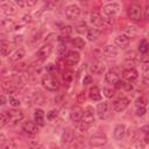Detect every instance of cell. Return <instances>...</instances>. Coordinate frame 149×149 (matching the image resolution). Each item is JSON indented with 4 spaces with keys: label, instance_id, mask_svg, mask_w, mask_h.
Instances as JSON below:
<instances>
[{
    "label": "cell",
    "instance_id": "obj_1",
    "mask_svg": "<svg viewBox=\"0 0 149 149\" xmlns=\"http://www.w3.org/2000/svg\"><path fill=\"white\" fill-rule=\"evenodd\" d=\"M93 123H94V109L91 106H87L85 108V111H84L83 119L80 120L79 129L81 132H86Z\"/></svg>",
    "mask_w": 149,
    "mask_h": 149
},
{
    "label": "cell",
    "instance_id": "obj_2",
    "mask_svg": "<svg viewBox=\"0 0 149 149\" xmlns=\"http://www.w3.org/2000/svg\"><path fill=\"white\" fill-rule=\"evenodd\" d=\"M42 84H43V86L47 90H49V91H56L58 88V86H59V80L55 76L48 74V76H44L43 77Z\"/></svg>",
    "mask_w": 149,
    "mask_h": 149
},
{
    "label": "cell",
    "instance_id": "obj_3",
    "mask_svg": "<svg viewBox=\"0 0 149 149\" xmlns=\"http://www.w3.org/2000/svg\"><path fill=\"white\" fill-rule=\"evenodd\" d=\"M8 123L10 126L16 125L19 121H21L23 119V113L22 111H16V109H9V111H5Z\"/></svg>",
    "mask_w": 149,
    "mask_h": 149
},
{
    "label": "cell",
    "instance_id": "obj_4",
    "mask_svg": "<svg viewBox=\"0 0 149 149\" xmlns=\"http://www.w3.org/2000/svg\"><path fill=\"white\" fill-rule=\"evenodd\" d=\"M88 142H90V146L98 148V147H102L107 143V137L102 133H97V134H94L90 137Z\"/></svg>",
    "mask_w": 149,
    "mask_h": 149
},
{
    "label": "cell",
    "instance_id": "obj_5",
    "mask_svg": "<svg viewBox=\"0 0 149 149\" xmlns=\"http://www.w3.org/2000/svg\"><path fill=\"white\" fill-rule=\"evenodd\" d=\"M51 51H52V45H51L50 43H47V44L42 45V47L36 51L35 56H36L37 59H40V61H44V59H47V58L50 56Z\"/></svg>",
    "mask_w": 149,
    "mask_h": 149
},
{
    "label": "cell",
    "instance_id": "obj_6",
    "mask_svg": "<svg viewBox=\"0 0 149 149\" xmlns=\"http://www.w3.org/2000/svg\"><path fill=\"white\" fill-rule=\"evenodd\" d=\"M141 15H142V8L140 5L137 3H134L129 8H128V16L130 20L133 21H139L141 19Z\"/></svg>",
    "mask_w": 149,
    "mask_h": 149
},
{
    "label": "cell",
    "instance_id": "obj_7",
    "mask_svg": "<svg viewBox=\"0 0 149 149\" xmlns=\"http://www.w3.org/2000/svg\"><path fill=\"white\" fill-rule=\"evenodd\" d=\"M79 59H80L79 52L72 50V51H69V52L66 54V56H65V58H64V62H65L66 65L73 66V65H77V64H78Z\"/></svg>",
    "mask_w": 149,
    "mask_h": 149
},
{
    "label": "cell",
    "instance_id": "obj_8",
    "mask_svg": "<svg viewBox=\"0 0 149 149\" xmlns=\"http://www.w3.org/2000/svg\"><path fill=\"white\" fill-rule=\"evenodd\" d=\"M80 15V8L77 5H70L65 8V16L68 20H76Z\"/></svg>",
    "mask_w": 149,
    "mask_h": 149
},
{
    "label": "cell",
    "instance_id": "obj_9",
    "mask_svg": "<svg viewBox=\"0 0 149 149\" xmlns=\"http://www.w3.org/2000/svg\"><path fill=\"white\" fill-rule=\"evenodd\" d=\"M119 10H120V5L116 2H112L102 7V13L107 16H114L115 14L119 13Z\"/></svg>",
    "mask_w": 149,
    "mask_h": 149
},
{
    "label": "cell",
    "instance_id": "obj_10",
    "mask_svg": "<svg viewBox=\"0 0 149 149\" xmlns=\"http://www.w3.org/2000/svg\"><path fill=\"white\" fill-rule=\"evenodd\" d=\"M128 105H129V99L123 97V98H119V99H116V100L114 101L113 108H114L115 112L121 113V112H123V111L128 107Z\"/></svg>",
    "mask_w": 149,
    "mask_h": 149
},
{
    "label": "cell",
    "instance_id": "obj_11",
    "mask_svg": "<svg viewBox=\"0 0 149 149\" xmlns=\"http://www.w3.org/2000/svg\"><path fill=\"white\" fill-rule=\"evenodd\" d=\"M83 115H84V111L79 106H74L70 111V119L73 122H79L83 119Z\"/></svg>",
    "mask_w": 149,
    "mask_h": 149
},
{
    "label": "cell",
    "instance_id": "obj_12",
    "mask_svg": "<svg viewBox=\"0 0 149 149\" xmlns=\"http://www.w3.org/2000/svg\"><path fill=\"white\" fill-rule=\"evenodd\" d=\"M114 43L118 48L120 49H126L128 45H129V37L125 34H121V35H118L114 40Z\"/></svg>",
    "mask_w": 149,
    "mask_h": 149
},
{
    "label": "cell",
    "instance_id": "obj_13",
    "mask_svg": "<svg viewBox=\"0 0 149 149\" xmlns=\"http://www.w3.org/2000/svg\"><path fill=\"white\" fill-rule=\"evenodd\" d=\"M125 135H126V127H125V125H122V123L116 125L114 127V130H113V137H114V140L120 141V140H122L125 137Z\"/></svg>",
    "mask_w": 149,
    "mask_h": 149
},
{
    "label": "cell",
    "instance_id": "obj_14",
    "mask_svg": "<svg viewBox=\"0 0 149 149\" xmlns=\"http://www.w3.org/2000/svg\"><path fill=\"white\" fill-rule=\"evenodd\" d=\"M122 76H123V78H125L126 80H128V81H134L135 79H137L139 73H137V71H136L135 69L129 68V69H125V70L122 71Z\"/></svg>",
    "mask_w": 149,
    "mask_h": 149
},
{
    "label": "cell",
    "instance_id": "obj_15",
    "mask_svg": "<svg viewBox=\"0 0 149 149\" xmlns=\"http://www.w3.org/2000/svg\"><path fill=\"white\" fill-rule=\"evenodd\" d=\"M22 129L29 134V135H35L37 132H38V128H37V123L36 122H31V121H27L23 123L22 126Z\"/></svg>",
    "mask_w": 149,
    "mask_h": 149
},
{
    "label": "cell",
    "instance_id": "obj_16",
    "mask_svg": "<svg viewBox=\"0 0 149 149\" xmlns=\"http://www.w3.org/2000/svg\"><path fill=\"white\" fill-rule=\"evenodd\" d=\"M90 71H91L92 73H94V74L100 76V74H102L104 71H105V65H104V63H101V62H99V61H95V62H93L92 65L90 66Z\"/></svg>",
    "mask_w": 149,
    "mask_h": 149
},
{
    "label": "cell",
    "instance_id": "obj_17",
    "mask_svg": "<svg viewBox=\"0 0 149 149\" xmlns=\"http://www.w3.org/2000/svg\"><path fill=\"white\" fill-rule=\"evenodd\" d=\"M73 139H74L73 132H72L70 128L64 129V132L62 133V137H61L62 143H63V144H70V143L73 141Z\"/></svg>",
    "mask_w": 149,
    "mask_h": 149
},
{
    "label": "cell",
    "instance_id": "obj_18",
    "mask_svg": "<svg viewBox=\"0 0 149 149\" xmlns=\"http://www.w3.org/2000/svg\"><path fill=\"white\" fill-rule=\"evenodd\" d=\"M97 114L100 119H105L108 114V104L102 101V102H99L98 106H97Z\"/></svg>",
    "mask_w": 149,
    "mask_h": 149
},
{
    "label": "cell",
    "instance_id": "obj_19",
    "mask_svg": "<svg viewBox=\"0 0 149 149\" xmlns=\"http://www.w3.org/2000/svg\"><path fill=\"white\" fill-rule=\"evenodd\" d=\"M44 120H45L44 112H43L41 108H36V109H35V113H34V121L37 123V126L43 127L44 123H45Z\"/></svg>",
    "mask_w": 149,
    "mask_h": 149
},
{
    "label": "cell",
    "instance_id": "obj_20",
    "mask_svg": "<svg viewBox=\"0 0 149 149\" xmlns=\"http://www.w3.org/2000/svg\"><path fill=\"white\" fill-rule=\"evenodd\" d=\"M90 19H91L92 24L95 26V27H100V26L104 24V19L101 17V15H100L99 12H92Z\"/></svg>",
    "mask_w": 149,
    "mask_h": 149
},
{
    "label": "cell",
    "instance_id": "obj_21",
    "mask_svg": "<svg viewBox=\"0 0 149 149\" xmlns=\"http://www.w3.org/2000/svg\"><path fill=\"white\" fill-rule=\"evenodd\" d=\"M88 97L92 101H100L101 100V93L98 86H93L88 91Z\"/></svg>",
    "mask_w": 149,
    "mask_h": 149
},
{
    "label": "cell",
    "instance_id": "obj_22",
    "mask_svg": "<svg viewBox=\"0 0 149 149\" xmlns=\"http://www.w3.org/2000/svg\"><path fill=\"white\" fill-rule=\"evenodd\" d=\"M1 9L6 15H14L16 14V8L12 2H3L1 5Z\"/></svg>",
    "mask_w": 149,
    "mask_h": 149
},
{
    "label": "cell",
    "instance_id": "obj_23",
    "mask_svg": "<svg viewBox=\"0 0 149 149\" xmlns=\"http://www.w3.org/2000/svg\"><path fill=\"white\" fill-rule=\"evenodd\" d=\"M102 54L106 57H115L118 55V49H116V47H114L112 44H108L102 49Z\"/></svg>",
    "mask_w": 149,
    "mask_h": 149
},
{
    "label": "cell",
    "instance_id": "obj_24",
    "mask_svg": "<svg viewBox=\"0 0 149 149\" xmlns=\"http://www.w3.org/2000/svg\"><path fill=\"white\" fill-rule=\"evenodd\" d=\"M99 36H100V30L97 29V28H90L86 31V37L90 42H93V41L98 40Z\"/></svg>",
    "mask_w": 149,
    "mask_h": 149
},
{
    "label": "cell",
    "instance_id": "obj_25",
    "mask_svg": "<svg viewBox=\"0 0 149 149\" xmlns=\"http://www.w3.org/2000/svg\"><path fill=\"white\" fill-rule=\"evenodd\" d=\"M105 79H106V81L109 83V84H115V83L119 80V74H118L116 72L109 70V71L106 72V74H105Z\"/></svg>",
    "mask_w": 149,
    "mask_h": 149
},
{
    "label": "cell",
    "instance_id": "obj_26",
    "mask_svg": "<svg viewBox=\"0 0 149 149\" xmlns=\"http://www.w3.org/2000/svg\"><path fill=\"white\" fill-rule=\"evenodd\" d=\"M2 90L7 93H13L16 90V85L14 84L13 80H5L2 83Z\"/></svg>",
    "mask_w": 149,
    "mask_h": 149
},
{
    "label": "cell",
    "instance_id": "obj_27",
    "mask_svg": "<svg viewBox=\"0 0 149 149\" xmlns=\"http://www.w3.org/2000/svg\"><path fill=\"white\" fill-rule=\"evenodd\" d=\"M26 56V51L23 49H17L13 52V55L10 56V61L12 62H20L23 57Z\"/></svg>",
    "mask_w": 149,
    "mask_h": 149
},
{
    "label": "cell",
    "instance_id": "obj_28",
    "mask_svg": "<svg viewBox=\"0 0 149 149\" xmlns=\"http://www.w3.org/2000/svg\"><path fill=\"white\" fill-rule=\"evenodd\" d=\"M0 51H1V55H2L3 57H6V56L10 52V45H9V43L6 42L5 40H2L1 43H0Z\"/></svg>",
    "mask_w": 149,
    "mask_h": 149
},
{
    "label": "cell",
    "instance_id": "obj_29",
    "mask_svg": "<svg viewBox=\"0 0 149 149\" xmlns=\"http://www.w3.org/2000/svg\"><path fill=\"white\" fill-rule=\"evenodd\" d=\"M72 45L78 50H83L85 48V41L81 37H74L72 40Z\"/></svg>",
    "mask_w": 149,
    "mask_h": 149
},
{
    "label": "cell",
    "instance_id": "obj_30",
    "mask_svg": "<svg viewBox=\"0 0 149 149\" xmlns=\"http://www.w3.org/2000/svg\"><path fill=\"white\" fill-rule=\"evenodd\" d=\"M139 51L141 54H148L149 52V42L147 40H142L139 44Z\"/></svg>",
    "mask_w": 149,
    "mask_h": 149
},
{
    "label": "cell",
    "instance_id": "obj_31",
    "mask_svg": "<svg viewBox=\"0 0 149 149\" xmlns=\"http://www.w3.org/2000/svg\"><path fill=\"white\" fill-rule=\"evenodd\" d=\"M12 80L14 81V84L16 85V87H17V86H22V85L26 83V79L23 78L22 74H15V76L13 77Z\"/></svg>",
    "mask_w": 149,
    "mask_h": 149
},
{
    "label": "cell",
    "instance_id": "obj_32",
    "mask_svg": "<svg viewBox=\"0 0 149 149\" xmlns=\"http://www.w3.org/2000/svg\"><path fill=\"white\" fill-rule=\"evenodd\" d=\"M13 26H14V22L12 20H9V19H2V21H1V28H3V29H10Z\"/></svg>",
    "mask_w": 149,
    "mask_h": 149
},
{
    "label": "cell",
    "instance_id": "obj_33",
    "mask_svg": "<svg viewBox=\"0 0 149 149\" xmlns=\"http://www.w3.org/2000/svg\"><path fill=\"white\" fill-rule=\"evenodd\" d=\"M86 28H87V27H86V23H85V22H79V23L76 26V31L79 33V34H84L85 31H87Z\"/></svg>",
    "mask_w": 149,
    "mask_h": 149
},
{
    "label": "cell",
    "instance_id": "obj_34",
    "mask_svg": "<svg viewBox=\"0 0 149 149\" xmlns=\"http://www.w3.org/2000/svg\"><path fill=\"white\" fill-rule=\"evenodd\" d=\"M8 102H9V105L13 106V107H19L20 104H21L20 100H19L17 98L13 97V95H9V97H8Z\"/></svg>",
    "mask_w": 149,
    "mask_h": 149
},
{
    "label": "cell",
    "instance_id": "obj_35",
    "mask_svg": "<svg viewBox=\"0 0 149 149\" xmlns=\"http://www.w3.org/2000/svg\"><path fill=\"white\" fill-rule=\"evenodd\" d=\"M148 104V99L146 97H139L136 100H135V105L136 107L137 106H146Z\"/></svg>",
    "mask_w": 149,
    "mask_h": 149
},
{
    "label": "cell",
    "instance_id": "obj_36",
    "mask_svg": "<svg viewBox=\"0 0 149 149\" xmlns=\"http://www.w3.org/2000/svg\"><path fill=\"white\" fill-rule=\"evenodd\" d=\"M57 115H58V111L57 109H51V111H49L47 113V119L52 121V120H55L57 118Z\"/></svg>",
    "mask_w": 149,
    "mask_h": 149
},
{
    "label": "cell",
    "instance_id": "obj_37",
    "mask_svg": "<svg viewBox=\"0 0 149 149\" xmlns=\"http://www.w3.org/2000/svg\"><path fill=\"white\" fill-rule=\"evenodd\" d=\"M59 29H61V33L63 35H65V36H69L71 34V31H72V28L70 26H64V24H62V27Z\"/></svg>",
    "mask_w": 149,
    "mask_h": 149
},
{
    "label": "cell",
    "instance_id": "obj_38",
    "mask_svg": "<svg viewBox=\"0 0 149 149\" xmlns=\"http://www.w3.org/2000/svg\"><path fill=\"white\" fill-rule=\"evenodd\" d=\"M146 113H147V108H146V106H137V107H136L135 114H136L137 116H143Z\"/></svg>",
    "mask_w": 149,
    "mask_h": 149
},
{
    "label": "cell",
    "instance_id": "obj_39",
    "mask_svg": "<svg viewBox=\"0 0 149 149\" xmlns=\"http://www.w3.org/2000/svg\"><path fill=\"white\" fill-rule=\"evenodd\" d=\"M65 51H66L65 44H64V43H59V44L57 45V54H58L59 56H63V55H65Z\"/></svg>",
    "mask_w": 149,
    "mask_h": 149
},
{
    "label": "cell",
    "instance_id": "obj_40",
    "mask_svg": "<svg viewBox=\"0 0 149 149\" xmlns=\"http://www.w3.org/2000/svg\"><path fill=\"white\" fill-rule=\"evenodd\" d=\"M104 94L107 98H112V97H114V90H112L109 87H105L104 88Z\"/></svg>",
    "mask_w": 149,
    "mask_h": 149
},
{
    "label": "cell",
    "instance_id": "obj_41",
    "mask_svg": "<svg viewBox=\"0 0 149 149\" xmlns=\"http://www.w3.org/2000/svg\"><path fill=\"white\" fill-rule=\"evenodd\" d=\"M126 133H127V137L129 139V140H135V136H136V130H134L133 128L130 129H128V130H126Z\"/></svg>",
    "mask_w": 149,
    "mask_h": 149
},
{
    "label": "cell",
    "instance_id": "obj_42",
    "mask_svg": "<svg viewBox=\"0 0 149 149\" xmlns=\"http://www.w3.org/2000/svg\"><path fill=\"white\" fill-rule=\"evenodd\" d=\"M6 123H8V120H7L6 113H5V112H2V113L0 114V126H1V127H3Z\"/></svg>",
    "mask_w": 149,
    "mask_h": 149
},
{
    "label": "cell",
    "instance_id": "obj_43",
    "mask_svg": "<svg viewBox=\"0 0 149 149\" xmlns=\"http://www.w3.org/2000/svg\"><path fill=\"white\" fill-rule=\"evenodd\" d=\"M72 78H73V76H72V72H70V71H66V72H64V76H63V79H64V81L69 83V81H71V80H72Z\"/></svg>",
    "mask_w": 149,
    "mask_h": 149
},
{
    "label": "cell",
    "instance_id": "obj_44",
    "mask_svg": "<svg viewBox=\"0 0 149 149\" xmlns=\"http://www.w3.org/2000/svg\"><path fill=\"white\" fill-rule=\"evenodd\" d=\"M92 81H93V78H92L91 74H86V76H84V78H83V84H84V85L92 84Z\"/></svg>",
    "mask_w": 149,
    "mask_h": 149
},
{
    "label": "cell",
    "instance_id": "obj_45",
    "mask_svg": "<svg viewBox=\"0 0 149 149\" xmlns=\"http://www.w3.org/2000/svg\"><path fill=\"white\" fill-rule=\"evenodd\" d=\"M140 61H141L143 64H149V54H142Z\"/></svg>",
    "mask_w": 149,
    "mask_h": 149
},
{
    "label": "cell",
    "instance_id": "obj_46",
    "mask_svg": "<svg viewBox=\"0 0 149 149\" xmlns=\"http://www.w3.org/2000/svg\"><path fill=\"white\" fill-rule=\"evenodd\" d=\"M62 2V0H50L48 3L51 8H55V7H58V5Z\"/></svg>",
    "mask_w": 149,
    "mask_h": 149
},
{
    "label": "cell",
    "instance_id": "obj_47",
    "mask_svg": "<svg viewBox=\"0 0 149 149\" xmlns=\"http://www.w3.org/2000/svg\"><path fill=\"white\" fill-rule=\"evenodd\" d=\"M16 70H19V71H23V70H26L27 69V63H20V64H17L16 65V68H15Z\"/></svg>",
    "mask_w": 149,
    "mask_h": 149
},
{
    "label": "cell",
    "instance_id": "obj_48",
    "mask_svg": "<svg viewBox=\"0 0 149 149\" xmlns=\"http://www.w3.org/2000/svg\"><path fill=\"white\" fill-rule=\"evenodd\" d=\"M125 85H126V83H123V81L120 80V79L114 84V86H115L116 88H125Z\"/></svg>",
    "mask_w": 149,
    "mask_h": 149
},
{
    "label": "cell",
    "instance_id": "obj_49",
    "mask_svg": "<svg viewBox=\"0 0 149 149\" xmlns=\"http://www.w3.org/2000/svg\"><path fill=\"white\" fill-rule=\"evenodd\" d=\"M143 76L144 78H149V65H143Z\"/></svg>",
    "mask_w": 149,
    "mask_h": 149
},
{
    "label": "cell",
    "instance_id": "obj_50",
    "mask_svg": "<svg viewBox=\"0 0 149 149\" xmlns=\"http://www.w3.org/2000/svg\"><path fill=\"white\" fill-rule=\"evenodd\" d=\"M126 58L127 59H135L136 57H135V52L134 51H128L127 54H126Z\"/></svg>",
    "mask_w": 149,
    "mask_h": 149
},
{
    "label": "cell",
    "instance_id": "obj_51",
    "mask_svg": "<svg viewBox=\"0 0 149 149\" xmlns=\"http://www.w3.org/2000/svg\"><path fill=\"white\" fill-rule=\"evenodd\" d=\"M14 2H15L20 8H23V7H24V5H26L24 0H14Z\"/></svg>",
    "mask_w": 149,
    "mask_h": 149
},
{
    "label": "cell",
    "instance_id": "obj_52",
    "mask_svg": "<svg viewBox=\"0 0 149 149\" xmlns=\"http://www.w3.org/2000/svg\"><path fill=\"white\" fill-rule=\"evenodd\" d=\"M85 100V93L84 92H79L78 93V101L79 102H83Z\"/></svg>",
    "mask_w": 149,
    "mask_h": 149
},
{
    "label": "cell",
    "instance_id": "obj_53",
    "mask_svg": "<svg viewBox=\"0 0 149 149\" xmlns=\"http://www.w3.org/2000/svg\"><path fill=\"white\" fill-rule=\"evenodd\" d=\"M26 3H27V6L33 7V6H35L37 3V0H26Z\"/></svg>",
    "mask_w": 149,
    "mask_h": 149
},
{
    "label": "cell",
    "instance_id": "obj_54",
    "mask_svg": "<svg viewBox=\"0 0 149 149\" xmlns=\"http://www.w3.org/2000/svg\"><path fill=\"white\" fill-rule=\"evenodd\" d=\"M54 69H55V65H54V64H51V63H50V64H48V65H47V68H45V70H47L48 72L52 71Z\"/></svg>",
    "mask_w": 149,
    "mask_h": 149
},
{
    "label": "cell",
    "instance_id": "obj_55",
    "mask_svg": "<svg viewBox=\"0 0 149 149\" xmlns=\"http://www.w3.org/2000/svg\"><path fill=\"white\" fill-rule=\"evenodd\" d=\"M144 17L149 21V6H147V8L144 9Z\"/></svg>",
    "mask_w": 149,
    "mask_h": 149
},
{
    "label": "cell",
    "instance_id": "obj_56",
    "mask_svg": "<svg viewBox=\"0 0 149 149\" xmlns=\"http://www.w3.org/2000/svg\"><path fill=\"white\" fill-rule=\"evenodd\" d=\"M5 142H6V139H5V135H3V134H1V135H0V146H2V144H3Z\"/></svg>",
    "mask_w": 149,
    "mask_h": 149
},
{
    "label": "cell",
    "instance_id": "obj_57",
    "mask_svg": "<svg viewBox=\"0 0 149 149\" xmlns=\"http://www.w3.org/2000/svg\"><path fill=\"white\" fill-rule=\"evenodd\" d=\"M23 21H26V22H30V21H31L30 15H24V16H23Z\"/></svg>",
    "mask_w": 149,
    "mask_h": 149
},
{
    "label": "cell",
    "instance_id": "obj_58",
    "mask_svg": "<svg viewBox=\"0 0 149 149\" xmlns=\"http://www.w3.org/2000/svg\"><path fill=\"white\" fill-rule=\"evenodd\" d=\"M0 99H1V102H0V104H1V105H2V106H3V105H5V104H6V98H5V95H3V94H2V95H1V98H0Z\"/></svg>",
    "mask_w": 149,
    "mask_h": 149
},
{
    "label": "cell",
    "instance_id": "obj_59",
    "mask_svg": "<svg viewBox=\"0 0 149 149\" xmlns=\"http://www.w3.org/2000/svg\"><path fill=\"white\" fill-rule=\"evenodd\" d=\"M143 146H144V144H143V143H140V142H137V143H135V144H133V147H141V148H142Z\"/></svg>",
    "mask_w": 149,
    "mask_h": 149
},
{
    "label": "cell",
    "instance_id": "obj_60",
    "mask_svg": "<svg viewBox=\"0 0 149 149\" xmlns=\"http://www.w3.org/2000/svg\"><path fill=\"white\" fill-rule=\"evenodd\" d=\"M144 141L146 142H149V132L146 134V137H144Z\"/></svg>",
    "mask_w": 149,
    "mask_h": 149
},
{
    "label": "cell",
    "instance_id": "obj_61",
    "mask_svg": "<svg viewBox=\"0 0 149 149\" xmlns=\"http://www.w3.org/2000/svg\"><path fill=\"white\" fill-rule=\"evenodd\" d=\"M80 2H85V1H87V0H79Z\"/></svg>",
    "mask_w": 149,
    "mask_h": 149
},
{
    "label": "cell",
    "instance_id": "obj_62",
    "mask_svg": "<svg viewBox=\"0 0 149 149\" xmlns=\"http://www.w3.org/2000/svg\"><path fill=\"white\" fill-rule=\"evenodd\" d=\"M43 1H44V2H49L50 0H43Z\"/></svg>",
    "mask_w": 149,
    "mask_h": 149
},
{
    "label": "cell",
    "instance_id": "obj_63",
    "mask_svg": "<svg viewBox=\"0 0 149 149\" xmlns=\"http://www.w3.org/2000/svg\"><path fill=\"white\" fill-rule=\"evenodd\" d=\"M105 1H111V0H105Z\"/></svg>",
    "mask_w": 149,
    "mask_h": 149
}]
</instances>
